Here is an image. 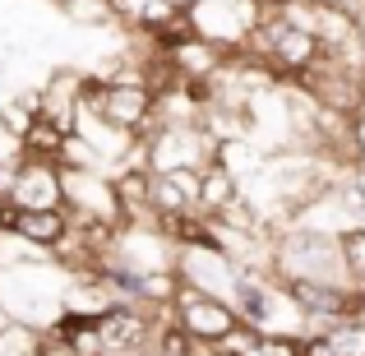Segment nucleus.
<instances>
[{"instance_id":"nucleus-24","label":"nucleus","mask_w":365,"mask_h":356,"mask_svg":"<svg viewBox=\"0 0 365 356\" xmlns=\"http://www.w3.org/2000/svg\"><path fill=\"white\" fill-rule=\"evenodd\" d=\"M333 5H347V9H356V5H361V0H333Z\"/></svg>"},{"instance_id":"nucleus-23","label":"nucleus","mask_w":365,"mask_h":356,"mask_svg":"<svg viewBox=\"0 0 365 356\" xmlns=\"http://www.w3.org/2000/svg\"><path fill=\"white\" fill-rule=\"evenodd\" d=\"M273 9H292V5H301V0H268Z\"/></svg>"},{"instance_id":"nucleus-3","label":"nucleus","mask_w":365,"mask_h":356,"mask_svg":"<svg viewBox=\"0 0 365 356\" xmlns=\"http://www.w3.org/2000/svg\"><path fill=\"white\" fill-rule=\"evenodd\" d=\"M245 46L259 61H268V70H273L277 79H301L305 70H314V65L324 61L319 37H314L292 9H273V14L250 33Z\"/></svg>"},{"instance_id":"nucleus-2","label":"nucleus","mask_w":365,"mask_h":356,"mask_svg":"<svg viewBox=\"0 0 365 356\" xmlns=\"http://www.w3.org/2000/svg\"><path fill=\"white\" fill-rule=\"evenodd\" d=\"M273 278L277 283H351L342 264V232L292 223L273 232Z\"/></svg>"},{"instance_id":"nucleus-12","label":"nucleus","mask_w":365,"mask_h":356,"mask_svg":"<svg viewBox=\"0 0 365 356\" xmlns=\"http://www.w3.org/2000/svg\"><path fill=\"white\" fill-rule=\"evenodd\" d=\"M37 98H42V111H37V116L61 125L65 134H74L79 111H83V70H51L46 83L37 88Z\"/></svg>"},{"instance_id":"nucleus-20","label":"nucleus","mask_w":365,"mask_h":356,"mask_svg":"<svg viewBox=\"0 0 365 356\" xmlns=\"http://www.w3.org/2000/svg\"><path fill=\"white\" fill-rule=\"evenodd\" d=\"M33 356H83L74 342H65V338H56V333H37V342H33Z\"/></svg>"},{"instance_id":"nucleus-26","label":"nucleus","mask_w":365,"mask_h":356,"mask_svg":"<svg viewBox=\"0 0 365 356\" xmlns=\"http://www.w3.org/2000/svg\"><path fill=\"white\" fill-rule=\"evenodd\" d=\"M148 356H158V352H148Z\"/></svg>"},{"instance_id":"nucleus-15","label":"nucleus","mask_w":365,"mask_h":356,"mask_svg":"<svg viewBox=\"0 0 365 356\" xmlns=\"http://www.w3.org/2000/svg\"><path fill=\"white\" fill-rule=\"evenodd\" d=\"M190 19H195V33L217 42V46H245L250 42V33H245L241 19H236L232 0H195Z\"/></svg>"},{"instance_id":"nucleus-7","label":"nucleus","mask_w":365,"mask_h":356,"mask_svg":"<svg viewBox=\"0 0 365 356\" xmlns=\"http://www.w3.org/2000/svg\"><path fill=\"white\" fill-rule=\"evenodd\" d=\"M61 171H65V213H70V223L125 227L111 171H79V167H61Z\"/></svg>"},{"instance_id":"nucleus-16","label":"nucleus","mask_w":365,"mask_h":356,"mask_svg":"<svg viewBox=\"0 0 365 356\" xmlns=\"http://www.w3.org/2000/svg\"><path fill=\"white\" fill-rule=\"evenodd\" d=\"M241 195H245L241 176L227 171L222 162H204V167H199V213H204V218H217L222 208H232Z\"/></svg>"},{"instance_id":"nucleus-10","label":"nucleus","mask_w":365,"mask_h":356,"mask_svg":"<svg viewBox=\"0 0 365 356\" xmlns=\"http://www.w3.org/2000/svg\"><path fill=\"white\" fill-rule=\"evenodd\" d=\"M5 204L14 208H65V171L42 158H19L14 162V185Z\"/></svg>"},{"instance_id":"nucleus-25","label":"nucleus","mask_w":365,"mask_h":356,"mask_svg":"<svg viewBox=\"0 0 365 356\" xmlns=\"http://www.w3.org/2000/svg\"><path fill=\"white\" fill-rule=\"evenodd\" d=\"M213 356H236V352H222V347H217V352H213Z\"/></svg>"},{"instance_id":"nucleus-14","label":"nucleus","mask_w":365,"mask_h":356,"mask_svg":"<svg viewBox=\"0 0 365 356\" xmlns=\"http://www.w3.org/2000/svg\"><path fill=\"white\" fill-rule=\"evenodd\" d=\"M199 213V171H158L153 176V218Z\"/></svg>"},{"instance_id":"nucleus-6","label":"nucleus","mask_w":365,"mask_h":356,"mask_svg":"<svg viewBox=\"0 0 365 356\" xmlns=\"http://www.w3.org/2000/svg\"><path fill=\"white\" fill-rule=\"evenodd\" d=\"M143 143V158H148V171H199L208 158H213V139H208L199 125H158Z\"/></svg>"},{"instance_id":"nucleus-5","label":"nucleus","mask_w":365,"mask_h":356,"mask_svg":"<svg viewBox=\"0 0 365 356\" xmlns=\"http://www.w3.org/2000/svg\"><path fill=\"white\" fill-rule=\"evenodd\" d=\"M171 320H176L190 338L208 342V347H222V342L241 329V315H236L232 301L208 296V292H195V287H180V292H176V301H171Z\"/></svg>"},{"instance_id":"nucleus-17","label":"nucleus","mask_w":365,"mask_h":356,"mask_svg":"<svg viewBox=\"0 0 365 356\" xmlns=\"http://www.w3.org/2000/svg\"><path fill=\"white\" fill-rule=\"evenodd\" d=\"M65 139H70V134H65L61 125H51V121L37 116V121L24 130V158H42V162H56V167H61Z\"/></svg>"},{"instance_id":"nucleus-11","label":"nucleus","mask_w":365,"mask_h":356,"mask_svg":"<svg viewBox=\"0 0 365 356\" xmlns=\"http://www.w3.org/2000/svg\"><path fill=\"white\" fill-rule=\"evenodd\" d=\"M0 232L24 236L28 245H37V250H56L65 236H70V213H65V208H14V204H0Z\"/></svg>"},{"instance_id":"nucleus-18","label":"nucleus","mask_w":365,"mask_h":356,"mask_svg":"<svg viewBox=\"0 0 365 356\" xmlns=\"http://www.w3.org/2000/svg\"><path fill=\"white\" fill-rule=\"evenodd\" d=\"M61 5V14L70 19V24L79 28H107V24H120L116 9H111V0H56Z\"/></svg>"},{"instance_id":"nucleus-9","label":"nucleus","mask_w":365,"mask_h":356,"mask_svg":"<svg viewBox=\"0 0 365 356\" xmlns=\"http://www.w3.org/2000/svg\"><path fill=\"white\" fill-rule=\"evenodd\" d=\"M176 278L180 287L232 301L236 283H241V264L232 255H222V250H176Z\"/></svg>"},{"instance_id":"nucleus-22","label":"nucleus","mask_w":365,"mask_h":356,"mask_svg":"<svg viewBox=\"0 0 365 356\" xmlns=\"http://www.w3.org/2000/svg\"><path fill=\"white\" fill-rule=\"evenodd\" d=\"M351 158H356V167H365V111L351 116Z\"/></svg>"},{"instance_id":"nucleus-4","label":"nucleus","mask_w":365,"mask_h":356,"mask_svg":"<svg viewBox=\"0 0 365 356\" xmlns=\"http://www.w3.org/2000/svg\"><path fill=\"white\" fill-rule=\"evenodd\" d=\"M158 98H153L148 83H134V79H98V74H83V111L102 116L107 125L134 134V139H148L158 130V116H153Z\"/></svg>"},{"instance_id":"nucleus-1","label":"nucleus","mask_w":365,"mask_h":356,"mask_svg":"<svg viewBox=\"0 0 365 356\" xmlns=\"http://www.w3.org/2000/svg\"><path fill=\"white\" fill-rule=\"evenodd\" d=\"M65 273L56 259H37V264H9L0 268V315L5 324H19L28 333H46L65 315Z\"/></svg>"},{"instance_id":"nucleus-13","label":"nucleus","mask_w":365,"mask_h":356,"mask_svg":"<svg viewBox=\"0 0 365 356\" xmlns=\"http://www.w3.org/2000/svg\"><path fill=\"white\" fill-rule=\"evenodd\" d=\"M162 56L171 61V70H176L180 79H217V74H222V61H227V46L190 33V37H180L176 46H167Z\"/></svg>"},{"instance_id":"nucleus-21","label":"nucleus","mask_w":365,"mask_h":356,"mask_svg":"<svg viewBox=\"0 0 365 356\" xmlns=\"http://www.w3.org/2000/svg\"><path fill=\"white\" fill-rule=\"evenodd\" d=\"M19 158H24V139H19V134L0 121V167H14Z\"/></svg>"},{"instance_id":"nucleus-19","label":"nucleus","mask_w":365,"mask_h":356,"mask_svg":"<svg viewBox=\"0 0 365 356\" xmlns=\"http://www.w3.org/2000/svg\"><path fill=\"white\" fill-rule=\"evenodd\" d=\"M342 264H347L351 287H365V227H347L342 232Z\"/></svg>"},{"instance_id":"nucleus-8","label":"nucleus","mask_w":365,"mask_h":356,"mask_svg":"<svg viewBox=\"0 0 365 356\" xmlns=\"http://www.w3.org/2000/svg\"><path fill=\"white\" fill-rule=\"evenodd\" d=\"M162 315L143 305H116L98 320V356H148L158 342Z\"/></svg>"}]
</instances>
